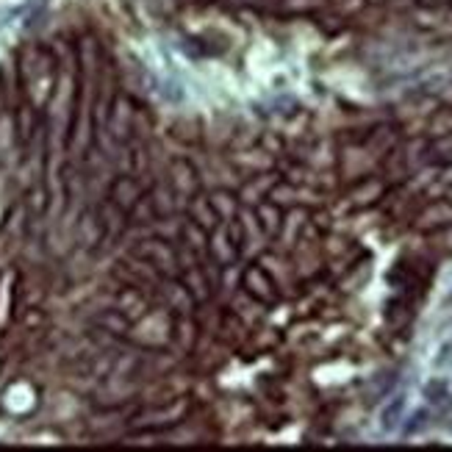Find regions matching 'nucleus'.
Instances as JSON below:
<instances>
[{
  "instance_id": "nucleus-1",
  "label": "nucleus",
  "mask_w": 452,
  "mask_h": 452,
  "mask_svg": "<svg viewBox=\"0 0 452 452\" xmlns=\"http://www.w3.org/2000/svg\"><path fill=\"white\" fill-rule=\"evenodd\" d=\"M403 408H405V397H397V400H394V403L386 408V414H383V428H386V430H392V428L397 425V419H394V417H397V414H403Z\"/></svg>"
}]
</instances>
